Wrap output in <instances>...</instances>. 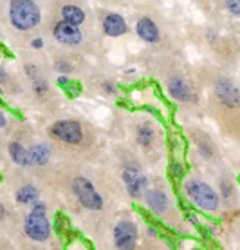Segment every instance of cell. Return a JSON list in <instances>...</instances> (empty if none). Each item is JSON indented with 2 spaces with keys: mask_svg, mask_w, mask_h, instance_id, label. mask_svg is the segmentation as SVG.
Segmentation results:
<instances>
[{
  "mask_svg": "<svg viewBox=\"0 0 240 250\" xmlns=\"http://www.w3.org/2000/svg\"><path fill=\"white\" fill-rule=\"evenodd\" d=\"M217 96H219V100L224 104L226 107H239L240 104V93L237 85H235L233 82L229 80H221L217 83Z\"/></svg>",
  "mask_w": 240,
  "mask_h": 250,
  "instance_id": "obj_9",
  "label": "cell"
},
{
  "mask_svg": "<svg viewBox=\"0 0 240 250\" xmlns=\"http://www.w3.org/2000/svg\"><path fill=\"white\" fill-rule=\"evenodd\" d=\"M58 83H60L62 87H65V85H67V83H69V78H67V76H65V75L60 76V80H58Z\"/></svg>",
  "mask_w": 240,
  "mask_h": 250,
  "instance_id": "obj_26",
  "label": "cell"
},
{
  "mask_svg": "<svg viewBox=\"0 0 240 250\" xmlns=\"http://www.w3.org/2000/svg\"><path fill=\"white\" fill-rule=\"evenodd\" d=\"M73 192L81 205L89 210H101L103 208V198L94 188V185L87 178H74L73 180Z\"/></svg>",
  "mask_w": 240,
  "mask_h": 250,
  "instance_id": "obj_4",
  "label": "cell"
},
{
  "mask_svg": "<svg viewBox=\"0 0 240 250\" xmlns=\"http://www.w3.org/2000/svg\"><path fill=\"white\" fill-rule=\"evenodd\" d=\"M166 87H168L170 96L179 102H195L197 100V96L193 94L191 87L188 85V82H186L185 78H181V76H172V78L168 80Z\"/></svg>",
  "mask_w": 240,
  "mask_h": 250,
  "instance_id": "obj_8",
  "label": "cell"
},
{
  "mask_svg": "<svg viewBox=\"0 0 240 250\" xmlns=\"http://www.w3.org/2000/svg\"><path fill=\"white\" fill-rule=\"evenodd\" d=\"M154 129H150L148 125H141L137 129V144L143 145V147H150L154 144Z\"/></svg>",
  "mask_w": 240,
  "mask_h": 250,
  "instance_id": "obj_18",
  "label": "cell"
},
{
  "mask_svg": "<svg viewBox=\"0 0 240 250\" xmlns=\"http://www.w3.org/2000/svg\"><path fill=\"white\" fill-rule=\"evenodd\" d=\"M27 156H29V167L45 165L51 160V149L45 144L33 145L31 149H27Z\"/></svg>",
  "mask_w": 240,
  "mask_h": 250,
  "instance_id": "obj_14",
  "label": "cell"
},
{
  "mask_svg": "<svg viewBox=\"0 0 240 250\" xmlns=\"http://www.w3.org/2000/svg\"><path fill=\"white\" fill-rule=\"evenodd\" d=\"M195 250H199V249H195Z\"/></svg>",
  "mask_w": 240,
  "mask_h": 250,
  "instance_id": "obj_30",
  "label": "cell"
},
{
  "mask_svg": "<svg viewBox=\"0 0 240 250\" xmlns=\"http://www.w3.org/2000/svg\"><path fill=\"white\" fill-rule=\"evenodd\" d=\"M6 218V208H4V205H0V219Z\"/></svg>",
  "mask_w": 240,
  "mask_h": 250,
  "instance_id": "obj_28",
  "label": "cell"
},
{
  "mask_svg": "<svg viewBox=\"0 0 240 250\" xmlns=\"http://www.w3.org/2000/svg\"><path fill=\"white\" fill-rule=\"evenodd\" d=\"M45 210H47V207L43 203H35L33 210L25 218V234L35 241H45L51 236V225L49 219L45 218Z\"/></svg>",
  "mask_w": 240,
  "mask_h": 250,
  "instance_id": "obj_3",
  "label": "cell"
},
{
  "mask_svg": "<svg viewBox=\"0 0 240 250\" xmlns=\"http://www.w3.org/2000/svg\"><path fill=\"white\" fill-rule=\"evenodd\" d=\"M31 45L35 47V49H42V47H43V40H42V38H35V40L31 42Z\"/></svg>",
  "mask_w": 240,
  "mask_h": 250,
  "instance_id": "obj_25",
  "label": "cell"
},
{
  "mask_svg": "<svg viewBox=\"0 0 240 250\" xmlns=\"http://www.w3.org/2000/svg\"><path fill=\"white\" fill-rule=\"evenodd\" d=\"M0 82H6V73L4 71H0Z\"/></svg>",
  "mask_w": 240,
  "mask_h": 250,
  "instance_id": "obj_29",
  "label": "cell"
},
{
  "mask_svg": "<svg viewBox=\"0 0 240 250\" xmlns=\"http://www.w3.org/2000/svg\"><path fill=\"white\" fill-rule=\"evenodd\" d=\"M62 17L63 22H67V24L74 25V27H78V25L85 22V11L81 7L74 6V4H67V6L62 7Z\"/></svg>",
  "mask_w": 240,
  "mask_h": 250,
  "instance_id": "obj_15",
  "label": "cell"
},
{
  "mask_svg": "<svg viewBox=\"0 0 240 250\" xmlns=\"http://www.w3.org/2000/svg\"><path fill=\"white\" fill-rule=\"evenodd\" d=\"M185 192L203 210H217L219 208V196L208 183L201 182V180H188L185 183Z\"/></svg>",
  "mask_w": 240,
  "mask_h": 250,
  "instance_id": "obj_2",
  "label": "cell"
},
{
  "mask_svg": "<svg viewBox=\"0 0 240 250\" xmlns=\"http://www.w3.org/2000/svg\"><path fill=\"white\" fill-rule=\"evenodd\" d=\"M145 201L148 208L155 214H163L168 208V196L163 190H147Z\"/></svg>",
  "mask_w": 240,
  "mask_h": 250,
  "instance_id": "obj_13",
  "label": "cell"
},
{
  "mask_svg": "<svg viewBox=\"0 0 240 250\" xmlns=\"http://www.w3.org/2000/svg\"><path fill=\"white\" fill-rule=\"evenodd\" d=\"M9 17L18 31H27L40 24V7L31 0H13L9 4Z\"/></svg>",
  "mask_w": 240,
  "mask_h": 250,
  "instance_id": "obj_1",
  "label": "cell"
},
{
  "mask_svg": "<svg viewBox=\"0 0 240 250\" xmlns=\"http://www.w3.org/2000/svg\"><path fill=\"white\" fill-rule=\"evenodd\" d=\"M136 31L139 35V38H143L145 42H150V44L159 42V29L154 24V20L148 19V17H143V19L137 20Z\"/></svg>",
  "mask_w": 240,
  "mask_h": 250,
  "instance_id": "obj_12",
  "label": "cell"
},
{
  "mask_svg": "<svg viewBox=\"0 0 240 250\" xmlns=\"http://www.w3.org/2000/svg\"><path fill=\"white\" fill-rule=\"evenodd\" d=\"M123 182L129 188L130 196H134V198H139L143 192H145V188H147V178L141 174V170L137 169V167H125L123 170Z\"/></svg>",
  "mask_w": 240,
  "mask_h": 250,
  "instance_id": "obj_7",
  "label": "cell"
},
{
  "mask_svg": "<svg viewBox=\"0 0 240 250\" xmlns=\"http://www.w3.org/2000/svg\"><path fill=\"white\" fill-rule=\"evenodd\" d=\"M226 6H228V9H229L231 13H233V15H240V2L233 0V2H228Z\"/></svg>",
  "mask_w": 240,
  "mask_h": 250,
  "instance_id": "obj_21",
  "label": "cell"
},
{
  "mask_svg": "<svg viewBox=\"0 0 240 250\" xmlns=\"http://www.w3.org/2000/svg\"><path fill=\"white\" fill-rule=\"evenodd\" d=\"M9 156L17 165H22V167H29V156H27V149L24 145L18 144V142H13L9 144Z\"/></svg>",
  "mask_w": 240,
  "mask_h": 250,
  "instance_id": "obj_16",
  "label": "cell"
},
{
  "mask_svg": "<svg viewBox=\"0 0 240 250\" xmlns=\"http://www.w3.org/2000/svg\"><path fill=\"white\" fill-rule=\"evenodd\" d=\"M172 174L175 176V178H181V176L185 174V167H183L181 163H173V165H172Z\"/></svg>",
  "mask_w": 240,
  "mask_h": 250,
  "instance_id": "obj_20",
  "label": "cell"
},
{
  "mask_svg": "<svg viewBox=\"0 0 240 250\" xmlns=\"http://www.w3.org/2000/svg\"><path fill=\"white\" fill-rule=\"evenodd\" d=\"M49 132L60 142L69 145H78L83 140V129H81L80 122H76V120H60L51 127Z\"/></svg>",
  "mask_w": 240,
  "mask_h": 250,
  "instance_id": "obj_5",
  "label": "cell"
},
{
  "mask_svg": "<svg viewBox=\"0 0 240 250\" xmlns=\"http://www.w3.org/2000/svg\"><path fill=\"white\" fill-rule=\"evenodd\" d=\"M17 201L22 205H29V203H37L38 201V190L33 185H24L18 188L17 192Z\"/></svg>",
  "mask_w": 240,
  "mask_h": 250,
  "instance_id": "obj_17",
  "label": "cell"
},
{
  "mask_svg": "<svg viewBox=\"0 0 240 250\" xmlns=\"http://www.w3.org/2000/svg\"><path fill=\"white\" fill-rule=\"evenodd\" d=\"M55 38L58 42H62L65 45H76L81 42V31L78 27L67 24V22H58L55 25Z\"/></svg>",
  "mask_w": 240,
  "mask_h": 250,
  "instance_id": "obj_10",
  "label": "cell"
},
{
  "mask_svg": "<svg viewBox=\"0 0 240 250\" xmlns=\"http://www.w3.org/2000/svg\"><path fill=\"white\" fill-rule=\"evenodd\" d=\"M222 192H224V198L231 196V185L228 182H222Z\"/></svg>",
  "mask_w": 240,
  "mask_h": 250,
  "instance_id": "obj_24",
  "label": "cell"
},
{
  "mask_svg": "<svg viewBox=\"0 0 240 250\" xmlns=\"http://www.w3.org/2000/svg\"><path fill=\"white\" fill-rule=\"evenodd\" d=\"M56 69H58V71H62V73H71L73 65H71L69 62H60L58 65H56Z\"/></svg>",
  "mask_w": 240,
  "mask_h": 250,
  "instance_id": "obj_22",
  "label": "cell"
},
{
  "mask_svg": "<svg viewBox=\"0 0 240 250\" xmlns=\"http://www.w3.org/2000/svg\"><path fill=\"white\" fill-rule=\"evenodd\" d=\"M114 243L119 250H134L137 243V227L132 221H119L114 229Z\"/></svg>",
  "mask_w": 240,
  "mask_h": 250,
  "instance_id": "obj_6",
  "label": "cell"
},
{
  "mask_svg": "<svg viewBox=\"0 0 240 250\" xmlns=\"http://www.w3.org/2000/svg\"><path fill=\"white\" fill-rule=\"evenodd\" d=\"M103 31L109 37H121L127 33V22L121 15L117 13H109L103 20Z\"/></svg>",
  "mask_w": 240,
  "mask_h": 250,
  "instance_id": "obj_11",
  "label": "cell"
},
{
  "mask_svg": "<svg viewBox=\"0 0 240 250\" xmlns=\"http://www.w3.org/2000/svg\"><path fill=\"white\" fill-rule=\"evenodd\" d=\"M6 116H4V113H2V111H0V127H6Z\"/></svg>",
  "mask_w": 240,
  "mask_h": 250,
  "instance_id": "obj_27",
  "label": "cell"
},
{
  "mask_svg": "<svg viewBox=\"0 0 240 250\" xmlns=\"http://www.w3.org/2000/svg\"><path fill=\"white\" fill-rule=\"evenodd\" d=\"M35 91H37L38 94L47 93V82L43 80V78H37V80H35Z\"/></svg>",
  "mask_w": 240,
  "mask_h": 250,
  "instance_id": "obj_19",
  "label": "cell"
},
{
  "mask_svg": "<svg viewBox=\"0 0 240 250\" xmlns=\"http://www.w3.org/2000/svg\"><path fill=\"white\" fill-rule=\"evenodd\" d=\"M103 91L107 94H114V93H116V85H114V83H109V82H105V83H103Z\"/></svg>",
  "mask_w": 240,
  "mask_h": 250,
  "instance_id": "obj_23",
  "label": "cell"
}]
</instances>
